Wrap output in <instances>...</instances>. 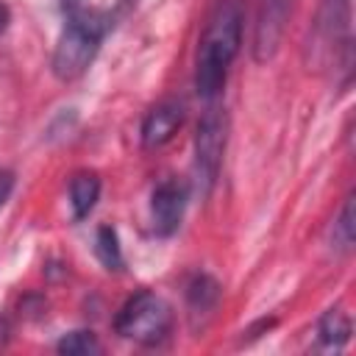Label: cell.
<instances>
[{
  "mask_svg": "<svg viewBox=\"0 0 356 356\" xmlns=\"http://www.w3.org/2000/svg\"><path fill=\"white\" fill-rule=\"evenodd\" d=\"M312 61L317 67H342L350 56V3L323 0L309 39Z\"/></svg>",
  "mask_w": 356,
  "mask_h": 356,
  "instance_id": "obj_4",
  "label": "cell"
},
{
  "mask_svg": "<svg viewBox=\"0 0 356 356\" xmlns=\"http://www.w3.org/2000/svg\"><path fill=\"white\" fill-rule=\"evenodd\" d=\"M95 256L100 259V264L111 273H120L125 267V259H122V248H120V236L111 225H100L97 234H95Z\"/></svg>",
  "mask_w": 356,
  "mask_h": 356,
  "instance_id": "obj_12",
  "label": "cell"
},
{
  "mask_svg": "<svg viewBox=\"0 0 356 356\" xmlns=\"http://www.w3.org/2000/svg\"><path fill=\"white\" fill-rule=\"evenodd\" d=\"M225 136H228L225 111L220 108V103L209 100L206 111L200 114L197 134H195V175H197V186L203 189V195L211 192V186L220 175Z\"/></svg>",
  "mask_w": 356,
  "mask_h": 356,
  "instance_id": "obj_5",
  "label": "cell"
},
{
  "mask_svg": "<svg viewBox=\"0 0 356 356\" xmlns=\"http://www.w3.org/2000/svg\"><path fill=\"white\" fill-rule=\"evenodd\" d=\"M181 122H184V106L178 100H161V103H156L147 111V117L142 120V145L147 150L167 145L175 136V131L181 128Z\"/></svg>",
  "mask_w": 356,
  "mask_h": 356,
  "instance_id": "obj_8",
  "label": "cell"
},
{
  "mask_svg": "<svg viewBox=\"0 0 356 356\" xmlns=\"http://www.w3.org/2000/svg\"><path fill=\"white\" fill-rule=\"evenodd\" d=\"M184 209H186V186L181 181H172V178L161 181L150 197L153 231L159 236H172L184 220Z\"/></svg>",
  "mask_w": 356,
  "mask_h": 356,
  "instance_id": "obj_7",
  "label": "cell"
},
{
  "mask_svg": "<svg viewBox=\"0 0 356 356\" xmlns=\"http://www.w3.org/2000/svg\"><path fill=\"white\" fill-rule=\"evenodd\" d=\"M56 350L64 356H97L103 348L92 331H70L58 339Z\"/></svg>",
  "mask_w": 356,
  "mask_h": 356,
  "instance_id": "obj_13",
  "label": "cell"
},
{
  "mask_svg": "<svg viewBox=\"0 0 356 356\" xmlns=\"http://www.w3.org/2000/svg\"><path fill=\"white\" fill-rule=\"evenodd\" d=\"M334 242L339 250H350L353 248V195H348L337 222H334Z\"/></svg>",
  "mask_w": 356,
  "mask_h": 356,
  "instance_id": "obj_14",
  "label": "cell"
},
{
  "mask_svg": "<svg viewBox=\"0 0 356 356\" xmlns=\"http://www.w3.org/2000/svg\"><path fill=\"white\" fill-rule=\"evenodd\" d=\"M8 334H11V325H8V320H6V317H0V345H6V342H8Z\"/></svg>",
  "mask_w": 356,
  "mask_h": 356,
  "instance_id": "obj_16",
  "label": "cell"
},
{
  "mask_svg": "<svg viewBox=\"0 0 356 356\" xmlns=\"http://www.w3.org/2000/svg\"><path fill=\"white\" fill-rule=\"evenodd\" d=\"M114 328L122 339H131L136 345H161L172 328V309L161 295L142 289L122 303Z\"/></svg>",
  "mask_w": 356,
  "mask_h": 356,
  "instance_id": "obj_3",
  "label": "cell"
},
{
  "mask_svg": "<svg viewBox=\"0 0 356 356\" xmlns=\"http://www.w3.org/2000/svg\"><path fill=\"white\" fill-rule=\"evenodd\" d=\"M100 197V178L92 170H81L70 178V206H72V217L83 220L92 214L95 203Z\"/></svg>",
  "mask_w": 356,
  "mask_h": 356,
  "instance_id": "obj_9",
  "label": "cell"
},
{
  "mask_svg": "<svg viewBox=\"0 0 356 356\" xmlns=\"http://www.w3.org/2000/svg\"><path fill=\"white\" fill-rule=\"evenodd\" d=\"M11 189H14V172L11 170H0V206L8 200Z\"/></svg>",
  "mask_w": 356,
  "mask_h": 356,
  "instance_id": "obj_15",
  "label": "cell"
},
{
  "mask_svg": "<svg viewBox=\"0 0 356 356\" xmlns=\"http://www.w3.org/2000/svg\"><path fill=\"white\" fill-rule=\"evenodd\" d=\"M350 317L337 306V309H328L323 317H320V325H317V334H320V342L328 345V348H342L348 339H350Z\"/></svg>",
  "mask_w": 356,
  "mask_h": 356,
  "instance_id": "obj_11",
  "label": "cell"
},
{
  "mask_svg": "<svg viewBox=\"0 0 356 356\" xmlns=\"http://www.w3.org/2000/svg\"><path fill=\"white\" fill-rule=\"evenodd\" d=\"M186 300L192 314H209L220 300V284L211 275H195L186 286Z\"/></svg>",
  "mask_w": 356,
  "mask_h": 356,
  "instance_id": "obj_10",
  "label": "cell"
},
{
  "mask_svg": "<svg viewBox=\"0 0 356 356\" xmlns=\"http://www.w3.org/2000/svg\"><path fill=\"white\" fill-rule=\"evenodd\" d=\"M6 25H8V8L0 3V33L6 31Z\"/></svg>",
  "mask_w": 356,
  "mask_h": 356,
  "instance_id": "obj_17",
  "label": "cell"
},
{
  "mask_svg": "<svg viewBox=\"0 0 356 356\" xmlns=\"http://www.w3.org/2000/svg\"><path fill=\"white\" fill-rule=\"evenodd\" d=\"M292 11V0H261L259 17H256V33H253V58L267 61L275 56L284 28Z\"/></svg>",
  "mask_w": 356,
  "mask_h": 356,
  "instance_id": "obj_6",
  "label": "cell"
},
{
  "mask_svg": "<svg viewBox=\"0 0 356 356\" xmlns=\"http://www.w3.org/2000/svg\"><path fill=\"white\" fill-rule=\"evenodd\" d=\"M67 22L58 33L56 50H53V75L61 81H72L86 72V67L95 61L100 42L108 31V17L95 8H72L67 11Z\"/></svg>",
  "mask_w": 356,
  "mask_h": 356,
  "instance_id": "obj_2",
  "label": "cell"
},
{
  "mask_svg": "<svg viewBox=\"0 0 356 356\" xmlns=\"http://www.w3.org/2000/svg\"><path fill=\"white\" fill-rule=\"evenodd\" d=\"M239 44H242V0H220L206 19L195 61V89L206 103L220 97L228 78V67L239 53Z\"/></svg>",
  "mask_w": 356,
  "mask_h": 356,
  "instance_id": "obj_1",
  "label": "cell"
}]
</instances>
